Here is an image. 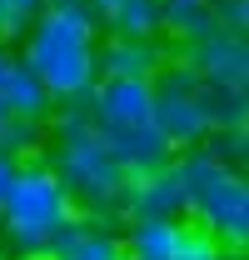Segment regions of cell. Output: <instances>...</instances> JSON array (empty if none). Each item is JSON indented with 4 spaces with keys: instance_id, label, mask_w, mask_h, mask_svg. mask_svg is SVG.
<instances>
[{
    "instance_id": "cell-1",
    "label": "cell",
    "mask_w": 249,
    "mask_h": 260,
    "mask_svg": "<svg viewBox=\"0 0 249 260\" xmlns=\"http://www.w3.org/2000/svg\"><path fill=\"white\" fill-rule=\"evenodd\" d=\"M95 45H100V25L80 0H50L30 20V30L20 35V60L30 65V75L50 90L55 105L65 100H85L90 85L100 80L95 70Z\"/></svg>"
},
{
    "instance_id": "cell-2",
    "label": "cell",
    "mask_w": 249,
    "mask_h": 260,
    "mask_svg": "<svg viewBox=\"0 0 249 260\" xmlns=\"http://www.w3.org/2000/svg\"><path fill=\"white\" fill-rule=\"evenodd\" d=\"M45 140H50V170L60 175V185L75 195V205H85L95 215H110L115 200L124 190V170L110 150V140L95 130L90 120V105L85 100H65L50 110L45 120Z\"/></svg>"
},
{
    "instance_id": "cell-3",
    "label": "cell",
    "mask_w": 249,
    "mask_h": 260,
    "mask_svg": "<svg viewBox=\"0 0 249 260\" xmlns=\"http://www.w3.org/2000/svg\"><path fill=\"white\" fill-rule=\"evenodd\" d=\"M80 220L75 195L60 185V175L45 160H15L10 190L0 205V245L20 250V255H50V245Z\"/></svg>"
},
{
    "instance_id": "cell-4",
    "label": "cell",
    "mask_w": 249,
    "mask_h": 260,
    "mask_svg": "<svg viewBox=\"0 0 249 260\" xmlns=\"http://www.w3.org/2000/svg\"><path fill=\"white\" fill-rule=\"evenodd\" d=\"M170 165L180 175L189 225L215 235L224 250H244V240H249V180H244V170L215 160L204 145L175 150Z\"/></svg>"
},
{
    "instance_id": "cell-5",
    "label": "cell",
    "mask_w": 249,
    "mask_h": 260,
    "mask_svg": "<svg viewBox=\"0 0 249 260\" xmlns=\"http://www.w3.org/2000/svg\"><path fill=\"white\" fill-rule=\"evenodd\" d=\"M194 90H199V75H194V65H189L180 50L150 75V125H155L175 150H189V145H199V140L210 135L204 120H199Z\"/></svg>"
},
{
    "instance_id": "cell-6",
    "label": "cell",
    "mask_w": 249,
    "mask_h": 260,
    "mask_svg": "<svg viewBox=\"0 0 249 260\" xmlns=\"http://www.w3.org/2000/svg\"><path fill=\"white\" fill-rule=\"evenodd\" d=\"M90 120L100 135H120V130H140L150 125V80H110L100 75L90 85Z\"/></svg>"
},
{
    "instance_id": "cell-7",
    "label": "cell",
    "mask_w": 249,
    "mask_h": 260,
    "mask_svg": "<svg viewBox=\"0 0 249 260\" xmlns=\"http://www.w3.org/2000/svg\"><path fill=\"white\" fill-rule=\"evenodd\" d=\"M115 215H124V220H185V195H180L175 165L150 170V175H130L120 200H115Z\"/></svg>"
},
{
    "instance_id": "cell-8",
    "label": "cell",
    "mask_w": 249,
    "mask_h": 260,
    "mask_svg": "<svg viewBox=\"0 0 249 260\" xmlns=\"http://www.w3.org/2000/svg\"><path fill=\"white\" fill-rule=\"evenodd\" d=\"M175 50L164 45V35H105L95 45V70L110 80H150Z\"/></svg>"
},
{
    "instance_id": "cell-9",
    "label": "cell",
    "mask_w": 249,
    "mask_h": 260,
    "mask_svg": "<svg viewBox=\"0 0 249 260\" xmlns=\"http://www.w3.org/2000/svg\"><path fill=\"white\" fill-rule=\"evenodd\" d=\"M199 80H224V85H249V40L239 30L215 25L210 35H199L194 45L180 50Z\"/></svg>"
},
{
    "instance_id": "cell-10",
    "label": "cell",
    "mask_w": 249,
    "mask_h": 260,
    "mask_svg": "<svg viewBox=\"0 0 249 260\" xmlns=\"http://www.w3.org/2000/svg\"><path fill=\"white\" fill-rule=\"evenodd\" d=\"M0 105H5L10 120H25V125H40V130H45L50 110H55L50 90L30 75V65L20 60V55H15V65H10V75L0 80Z\"/></svg>"
},
{
    "instance_id": "cell-11",
    "label": "cell",
    "mask_w": 249,
    "mask_h": 260,
    "mask_svg": "<svg viewBox=\"0 0 249 260\" xmlns=\"http://www.w3.org/2000/svg\"><path fill=\"white\" fill-rule=\"evenodd\" d=\"M110 140V150H115V160H120L124 180L130 175H150V170H164V165L175 160V145L159 135L155 125H140V130H120V135H105Z\"/></svg>"
},
{
    "instance_id": "cell-12",
    "label": "cell",
    "mask_w": 249,
    "mask_h": 260,
    "mask_svg": "<svg viewBox=\"0 0 249 260\" xmlns=\"http://www.w3.org/2000/svg\"><path fill=\"white\" fill-rule=\"evenodd\" d=\"M194 105H199V120H204V130H244V125H249V90H244V85L199 80Z\"/></svg>"
},
{
    "instance_id": "cell-13",
    "label": "cell",
    "mask_w": 249,
    "mask_h": 260,
    "mask_svg": "<svg viewBox=\"0 0 249 260\" xmlns=\"http://www.w3.org/2000/svg\"><path fill=\"white\" fill-rule=\"evenodd\" d=\"M50 260H124V245L115 230H105L100 220H75L60 240L50 245Z\"/></svg>"
},
{
    "instance_id": "cell-14",
    "label": "cell",
    "mask_w": 249,
    "mask_h": 260,
    "mask_svg": "<svg viewBox=\"0 0 249 260\" xmlns=\"http://www.w3.org/2000/svg\"><path fill=\"white\" fill-rule=\"evenodd\" d=\"M219 20L210 10V0H159V35H170L180 50L194 45L199 35H210Z\"/></svg>"
},
{
    "instance_id": "cell-15",
    "label": "cell",
    "mask_w": 249,
    "mask_h": 260,
    "mask_svg": "<svg viewBox=\"0 0 249 260\" xmlns=\"http://www.w3.org/2000/svg\"><path fill=\"white\" fill-rule=\"evenodd\" d=\"M185 220H130V230L120 235L124 260H170L180 245Z\"/></svg>"
},
{
    "instance_id": "cell-16",
    "label": "cell",
    "mask_w": 249,
    "mask_h": 260,
    "mask_svg": "<svg viewBox=\"0 0 249 260\" xmlns=\"http://www.w3.org/2000/svg\"><path fill=\"white\" fill-rule=\"evenodd\" d=\"M100 30L110 35H159V0H110L100 15Z\"/></svg>"
},
{
    "instance_id": "cell-17",
    "label": "cell",
    "mask_w": 249,
    "mask_h": 260,
    "mask_svg": "<svg viewBox=\"0 0 249 260\" xmlns=\"http://www.w3.org/2000/svg\"><path fill=\"white\" fill-rule=\"evenodd\" d=\"M50 0H0V45H15Z\"/></svg>"
},
{
    "instance_id": "cell-18",
    "label": "cell",
    "mask_w": 249,
    "mask_h": 260,
    "mask_svg": "<svg viewBox=\"0 0 249 260\" xmlns=\"http://www.w3.org/2000/svg\"><path fill=\"white\" fill-rule=\"evenodd\" d=\"M199 145H204L215 160L234 165V170H244V160H249V130H210Z\"/></svg>"
},
{
    "instance_id": "cell-19",
    "label": "cell",
    "mask_w": 249,
    "mask_h": 260,
    "mask_svg": "<svg viewBox=\"0 0 249 260\" xmlns=\"http://www.w3.org/2000/svg\"><path fill=\"white\" fill-rule=\"evenodd\" d=\"M170 260H229V250L219 245L215 235H204L199 225H185L180 230V245H175V255Z\"/></svg>"
},
{
    "instance_id": "cell-20",
    "label": "cell",
    "mask_w": 249,
    "mask_h": 260,
    "mask_svg": "<svg viewBox=\"0 0 249 260\" xmlns=\"http://www.w3.org/2000/svg\"><path fill=\"white\" fill-rule=\"evenodd\" d=\"M210 10H215V20L224 25V30H239V35H244V25H249V0H210Z\"/></svg>"
},
{
    "instance_id": "cell-21",
    "label": "cell",
    "mask_w": 249,
    "mask_h": 260,
    "mask_svg": "<svg viewBox=\"0 0 249 260\" xmlns=\"http://www.w3.org/2000/svg\"><path fill=\"white\" fill-rule=\"evenodd\" d=\"M10 175H15V155L0 150V205H5V190H10Z\"/></svg>"
},
{
    "instance_id": "cell-22",
    "label": "cell",
    "mask_w": 249,
    "mask_h": 260,
    "mask_svg": "<svg viewBox=\"0 0 249 260\" xmlns=\"http://www.w3.org/2000/svg\"><path fill=\"white\" fill-rule=\"evenodd\" d=\"M5 130H10V115H5V105H0V145H5Z\"/></svg>"
},
{
    "instance_id": "cell-23",
    "label": "cell",
    "mask_w": 249,
    "mask_h": 260,
    "mask_svg": "<svg viewBox=\"0 0 249 260\" xmlns=\"http://www.w3.org/2000/svg\"><path fill=\"white\" fill-rule=\"evenodd\" d=\"M15 260H50V255H15Z\"/></svg>"
},
{
    "instance_id": "cell-24",
    "label": "cell",
    "mask_w": 249,
    "mask_h": 260,
    "mask_svg": "<svg viewBox=\"0 0 249 260\" xmlns=\"http://www.w3.org/2000/svg\"><path fill=\"white\" fill-rule=\"evenodd\" d=\"M0 260H5V245H0Z\"/></svg>"
}]
</instances>
